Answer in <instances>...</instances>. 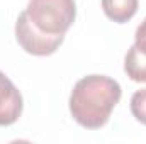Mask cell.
I'll return each instance as SVG.
<instances>
[{"instance_id": "cell-5", "label": "cell", "mask_w": 146, "mask_h": 144, "mask_svg": "<svg viewBox=\"0 0 146 144\" xmlns=\"http://www.w3.org/2000/svg\"><path fill=\"white\" fill-rule=\"evenodd\" d=\"M139 0H102L104 14L112 22L124 24L138 12Z\"/></svg>"}, {"instance_id": "cell-2", "label": "cell", "mask_w": 146, "mask_h": 144, "mask_svg": "<svg viewBox=\"0 0 146 144\" xmlns=\"http://www.w3.org/2000/svg\"><path fill=\"white\" fill-rule=\"evenodd\" d=\"M26 14L39 31L65 36L76 17L75 0H29Z\"/></svg>"}, {"instance_id": "cell-7", "label": "cell", "mask_w": 146, "mask_h": 144, "mask_svg": "<svg viewBox=\"0 0 146 144\" xmlns=\"http://www.w3.org/2000/svg\"><path fill=\"white\" fill-rule=\"evenodd\" d=\"M131 114L138 122L146 126V88L134 92L131 97Z\"/></svg>"}, {"instance_id": "cell-3", "label": "cell", "mask_w": 146, "mask_h": 144, "mask_svg": "<svg viewBox=\"0 0 146 144\" xmlns=\"http://www.w3.org/2000/svg\"><path fill=\"white\" fill-rule=\"evenodd\" d=\"M15 37L19 46L34 56H49L53 54L63 42L65 36H51L39 31L27 17L26 10H22L15 22Z\"/></svg>"}, {"instance_id": "cell-6", "label": "cell", "mask_w": 146, "mask_h": 144, "mask_svg": "<svg viewBox=\"0 0 146 144\" xmlns=\"http://www.w3.org/2000/svg\"><path fill=\"white\" fill-rule=\"evenodd\" d=\"M124 71L133 81L146 83V51L131 46L124 58Z\"/></svg>"}, {"instance_id": "cell-4", "label": "cell", "mask_w": 146, "mask_h": 144, "mask_svg": "<svg viewBox=\"0 0 146 144\" xmlns=\"http://www.w3.org/2000/svg\"><path fill=\"white\" fill-rule=\"evenodd\" d=\"M22 95L5 73L0 71V127L12 126L22 114Z\"/></svg>"}, {"instance_id": "cell-8", "label": "cell", "mask_w": 146, "mask_h": 144, "mask_svg": "<svg viewBox=\"0 0 146 144\" xmlns=\"http://www.w3.org/2000/svg\"><path fill=\"white\" fill-rule=\"evenodd\" d=\"M134 46H138L139 49L146 51V19L138 26L136 34H134Z\"/></svg>"}, {"instance_id": "cell-1", "label": "cell", "mask_w": 146, "mask_h": 144, "mask_svg": "<svg viewBox=\"0 0 146 144\" xmlns=\"http://www.w3.org/2000/svg\"><path fill=\"white\" fill-rule=\"evenodd\" d=\"M122 95L121 85L106 75H88L76 81L70 95V112L85 129H100L107 124Z\"/></svg>"}]
</instances>
